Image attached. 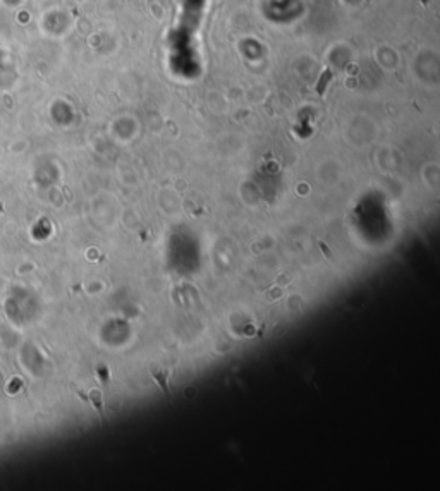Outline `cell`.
I'll list each match as a JSON object with an SVG mask.
<instances>
[{
  "label": "cell",
  "instance_id": "1",
  "mask_svg": "<svg viewBox=\"0 0 440 491\" xmlns=\"http://www.w3.org/2000/svg\"><path fill=\"white\" fill-rule=\"evenodd\" d=\"M150 373L153 376V380L158 383V386L162 388V392L167 395V398L172 400V395H170V390H169V376H170V371L162 364H151L150 366Z\"/></svg>",
  "mask_w": 440,
  "mask_h": 491
},
{
  "label": "cell",
  "instance_id": "2",
  "mask_svg": "<svg viewBox=\"0 0 440 491\" xmlns=\"http://www.w3.org/2000/svg\"><path fill=\"white\" fill-rule=\"evenodd\" d=\"M330 79H332V73H330L329 69H327L325 73L322 74V78H320V81H318V85H317V93L318 95H323V91H325L327 85L330 83Z\"/></svg>",
  "mask_w": 440,
  "mask_h": 491
}]
</instances>
